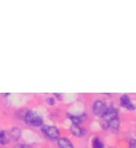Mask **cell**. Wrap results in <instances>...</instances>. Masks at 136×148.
<instances>
[{
	"label": "cell",
	"mask_w": 136,
	"mask_h": 148,
	"mask_svg": "<svg viewBox=\"0 0 136 148\" xmlns=\"http://www.w3.org/2000/svg\"><path fill=\"white\" fill-rule=\"evenodd\" d=\"M25 121L27 124L34 127H38L43 123V118L40 114L35 111H27L25 115Z\"/></svg>",
	"instance_id": "6da1fadb"
},
{
	"label": "cell",
	"mask_w": 136,
	"mask_h": 148,
	"mask_svg": "<svg viewBox=\"0 0 136 148\" xmlns=\"http://www.w3.org/2000/svg\"><path fill=\"white\" fill-rule=\"evenodd\" d=\"M42 131L48 138L51 139H58L59 138V131L55 127L52 126H44L42 128Z\"/></svg>",
	"instance_id": "7a4b0ae2"
},
{
	"label": "cell",
	"mask_w": 136,
	"mask_h": 148,
	"mask_svg": "<svg viewBox=\"0 0 136 148\" xmlns=\"http://www.w3.org/2000/svg\"><path fill=\"white\" fill-rule=\"evenodd\" d=\"M106 110H107V107L102 101H100V100L95 101V103L93 105V111L98 116L102 117Z\"/></svg>",
	"instance_id": "3957f363"
},
{
	"label": "cell",
	"mask_w": 136,
	"mask_h": 148,
	"mask_svg": "<svg viewBox=\"0 0 136 148\" xmlns=\"http://www.w3.org/2000/svg\"><path fill=\"white\" fill-rule=\"evenodd\" d=\"M102 118L104 120V125H106L110 122H111V121L115 120V119H117V111L113 107L107 108V110H106V111Z\"/></svg>",
	"instance_id": "277c9868"
},
{
	"label": "cell",
	"mask_w": 136,
	"mask_h": 148,
	"mask_svg": "<svg viewBox=\"0 0 136 148\" xmlns=\"http://www.w3.org/2000/svg\"><path fill=\"white\" fill-rule=\"evenodd\" d=\"M120 103L122 107H126L128 110H134L135 109V105L131 103V101L130 99V98L128 95H124L121 97L120 99Z\"/></svg>",
	"instance_id": "5b68a950"
},
{
	"label": "cell",
	"mask_w": 136,
	"mask_h": 148,
	"mask_svg": "<svg viewBox=\"0 0 136 148\" xmlns=\"http://www.w3.org/2000/svg\"><path fill=\"white\" fill-rule=\"evenodd\" d=\"M58 144L60 148H74L71 141L66 138H58Z\"/></svg>",
	"instance_id": "8992f818"
},
{
	"label": "cell",
	"mask_w": 136,
	"mask_h": 148,
	"mask_svg": "<svg viewBox=\"0 0 136 148\" xmlns=\"http://www.w3.org/2000/svg\"><path fill=\"white\" fill-rule=\"evenodd\" d=\"M71 132L72 134L75 135V136H82L83 134H84V131L78 125H75V124H73L71 126Z\"/></svg>",
	"instance_id": "52a82bcc"
},
{
	"label": "cell",
	"mask_w": 136,
	"mask_h": 148,
	"mask_svg": "<svg viewBox=\"0 0 136 148\" xmlns=\"http://www.w3.org/2000/svg\"><path fill=\"white\" fill-rule=\"evenodd\" d=\"M10 137L12 138V139L14 140H17L19 138L21 135V131L19 129H18L17 127L13 128L11 131H10Z\"/></svg>",
	"instance_id": "ba28073f"
},
{
	"label": "cell",
	"mask_w": 136,
	"mask_h": 148,
	"mask_svg": "<svg viewBox=\"0 0 136 148\" xmlns=\"http://www.w3.org/2000/svg\"><path fill=\"white\" fill-rule=\"evenodd\" d=\"M92 147L93 148H103V143L100 141V139L95 138L93 139L92 142Z\"/></svg>",
	"instance_id": "9c48e42d"
},
{
	"label": "cell",
	"mask_w": 136,
	"mask_h": 148,
	"mask_svg": "<svg viewBox=\"0 0 136 148\" xmlns=\"http://www.w3.org/2000/svg\"><path fill=\"white\" fill-rule=\"evenodd\" d=\"M69 118L71 119V121L73 122V124H75V125H78V123H80L82 119V116H75V115H69Z\"/></svg>",
	"instance_id": "30bf717a"
},
{
	"label": "cell",
	"mask_w": 136,
	"mask_h": 148,
	"mask_svg": "<svg viewBox=\"0 0 136 148\" xmlns=\"http://www.w3.org/2000/svg\"><path fill=\"white\" fill-rule=\"evenodd\" d=\"M130 148H136V139H134L130 143Z\"/></svg>",
	"instance_id": "8fae6325"
},
{
	"label": "cell",
	"mask_w": 136,
	"mask_h": 148,
	"mask_svg": "<svg viewBox=\"0 0 136 148\" xmlns=\"http://www.w3.org/2000/svg\"><path fill=\"white\" fill-rule=\"evenodd\" d=\"M47 103L50 105H53L54 103V100L53 99V98H49L47 99Z\"/></svg>",
	"instance_id": "7c38bea8"
},
{
	"label": "cell",
	"mask_w": 136,
	"mask_h": 148,
	"mask_svg": "<svg viewBox=\"0 0 136 148\" xmlns=\"http://www.w3.org/2000/svg\"><path fill=\"white\" fill-rule=\"evenodd\" d=\"M3 138H5V133L3 131H0V140Z\"/></svg>",
	"instance_id": "4fadbf2b"
},
{
	"label": "cell",
	"mask_w": 136,
	"mask_h": 148,
	"mask_svg": "<svg viewBox=\"0 0 136 148\" xmlns=\"http://www.w3.org/2000/svg\"><path fill=\"white\" fill-rule=\"evenodd\" d=\"M15 148H30V147H28L27 145H19V146H17Z\"/></svg>",
	"instance_id": "5bb4252c"
}]
</instances>
